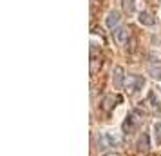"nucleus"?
<instances>
[{
    "label": "nucleus",
    "instance_id": "obj_15",
    "mask_svg": "<svg viewBox=\"0 0 161 156\" xmlns=\"http://www.w3.org/2000/svg\"><path fill=\"white\" fill-rule=\"evenodd\" d=\"M157 2H161V0H157Z\"/></svg>",
    "mask_w": 161,
    "mask_h": 156
},
{
    "label": "nucleus",
    "instance_id": "obj_4",
    "mask_svg": "<svg viewBox=\"0 0 161 156\" xmlns=\"http://www.w3.org/2000/svg\"><path fill=\"white\" fill-rule=\"evenodd\" d=\"M140 24H143V26H147V27H152V26L156 24V18H154L149 11H141V13H140Z\"/></svg>",
    "mask_w": 161,
    "mask_h": 156
},
{
    "label": "nucleus",
    "instance_id": "obj_10",
    "mask_svg": "<svg viewBox=\"0 0 161 156\" xmlns=\"http://www.w3.org/2000/svg\"><path fill=\"white\" fill-rule=\"evenodd\" d=\"M154 140H156L157 145L161 143V122H156L154 123Z\"/></svg>",
    "mask_w": 161,
    "mask_h": 156
},
{
    "label": "nucleus",
    "instance_id": "obj_1",
    "mask_svg": "<svg viewBox=\"0 0 161 156\" xmlns=\"http://www.w3.org/2000/svg\"><path fill=\"white\" fill-rule=\"evenodd\" d=\"M145 87V78L143 76H137V75H132L129 76V82H127V91L129 93H137Z\"/></svg>",
    "mask_w": 161,
    "mask_h": 156
},
{
    "label": "nucleus",
    "instance_id": "obj_14",
    "mask_svg": "<svg viewBox=\"0 0 161 156\" xmlns=\"http://www.w3.org/2000/svg\"><path fill=\"white\" fill-rule=\"evenodd\" d=\"M103 156H118V154H114V152H109V154H103Z\"/></svg>",
    "mask_w": 161,
    "mask_h": 156
},
{
    "label": "nucleus",
    "instance_id": "obj_9",
    "mask_svg": "<svg viewBox=\"0 0 161 156\" xmlns=\"http://www.w3.org/2000/svg\"><path fill=\"white\" fill-rule=\"evenodd\" d=\"M137 149L140 151H149V136L147 135L140 136V140H137Z\"/></svg>",
    "mask_w": 161,
    "mask_h": 156
},
{
    "label": "nucleus",
    "instance_id": "obj_8",
    "mask_svg": "<svg viewBox=\"0 0 161 156\" xmlns=\"http://www.w3.org/2000/svg\"><path fill=\"white\" fill-rule=\"evenodd\" d=\"M103 136H105L107 147H116V145H118V136H114L112 132H103Z\"/></svg>",
    "mask_w": 161,
    "mask_h": 156
},
{
    "label": "nucleus",
    "instance_id": "obj_6",
    "mask_svg": "<svg viewBox=\"0 0 161 156\" xmlns=\"http://www.w3.org/2000/svg\"><path fill=\"white\" fill-rule=\"evenodd\" d=\"M114 96L112 95H107L103 100H101V104H100V107H101V111H105V113H110V111L114 109Z\"/></svg>",
    "mask_w": 161,
    "mask_h": 156
},
{
    "label": "nucleus",
    "instance_id": "obj_3",
    "mask_svg": "<svg viewBox=\"0 0 161 156\" xmlns=\"http://www.w3.org/2000/svg\"><path fill=\"white\" fill-rule=\"evenodd\" d=\"M120 20H121V16H120L118 11H110V13L107 15V18H105V24H107V27L114 29V27L120 24Z\"/></svg>",
    "mask_w": 161,
    "mask_h": 156
},
{
    "label": "nucleus",
    "instance_id": "obj_7",
    "mask_svg": "<svg viewBox=\"0 0 161 156\" xmlns=\"http://www.w3.org/2000/svg\"><path fill=\"white\" fill-rule=\"evenodd\" d=\"M149 75L156 80H161V64H157V62L150 64L149 65Z\"/></svg>",
    "mask_w": 161,
    "mask_h": 156
},
{
    "label": "nucleus",
    "instance_id": "obj_5",
    "mask_svg": "<svg viewBox=\"0 0 161 156\" xmlns=\"http://www.w3.org/2000/svg\"><path fill=\"white\" fill-rule=\"evenodd\" d=\"M112 35H114V40H116L118 44H125L127 42V36H129V31L125 27H118V29L112 31Z\"/></svg>",
    "mask_w": 161,
    "mask_h": 156
},
{
    "label": "nucleus",
    "instance_id": "obj_13",
    "mask_svg": "<svg viewBox=\"0 0 161 156\" xmlns=\"http://www.w3.org/2000/svg\"><path fill=\"white\" fill-rule=\"evenodd\" d=\"M123 129H125V131H127V129H129V131H132V129H134V123H132V120H130V118L123 123Z\"/></svg>",
    "mask_w": 161,
    "mask_h": 156
},
{
    "label": "nucleus",
    "instance_id": "obj_12",
    "mask_svg": "<svg viewBox=\"0 0 161 156\" xmlns=\"http://www.w3.org/2000/svg\"><path fill=\"white\" fill-rule=\"evenodd\" d=\"M149 102H150V105H152V107H159V100L156 98V93H154V91H150V93H149Z\"/></svg>",
    "mask_w": 161,
    "mask_h": 156
},
{
    "label": "nucleus",
    "instance_id": "obj_2",
    "mask_svg": "<svg viewBox=\"0 0 161 156\" xmlns=\"http://www.w3.org/2000/svg\"><path fill=\"white\" fill-rule=\"evenodd\" d=\"M123 82H125V71H123L121 65H118V67H114V73H112V85H114V89H121Z\"/></svg>",
    "mask_w": 161,
    "mask_h": 156
},
{
    "label": "nucleus",
    "instance_id": "obj_11",
    "mask_svg": "<svg viewBox=\"0 0 161 156\" xmlns=\"http://www.w3.org/2000/svg\"><path fill=\"white\" fill-rule=\"evenodd\" d=\"M123 9L127 13H134L136 6H134V0H123Z\"/></svg>",
    "mask_w": 161,
    "mask_h": 156
}]
</instances>
